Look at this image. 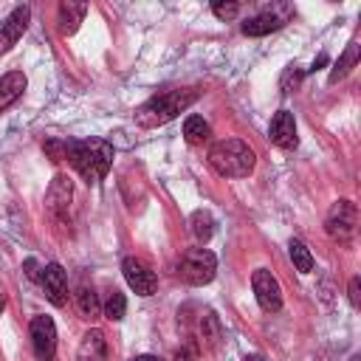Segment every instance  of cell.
<instances>
[{
  "label": "cell",
  "instance_id": "83f0119b",
  "mask_svg": "<svg viewBox=\"0 0 361 361\" xmlns=\"http://www.w3.org/2000/svg\"><path fill=\"white\" fill-rule=\"evenodd\" d=\"M347 293H350V305H353V307H358V276H353V279H350Z\"/></svg>",
  "mask_w": 361,
  "mask_h": 361
},
{
  "label": "cell",
  "instance_id": "6da1fadb",
  "mask_svg": "<svg viewBox=\"0 0 361 361\" xmlns=\"http://www.w3.org/2000/svg\"><path fill=\"white\" fill-rule=\"evenodd\" d=\"M113 144L104 141V138H82V141H68V161L71 166L87 180V183H99L110 164H113Z\"/></svg>",
  "mask_w": 361,
  "mask_h": 361
},
{
  "label": "cell",
  "instance_id": "7a4b0ae2",
  "mask_svg": "<svg viewBox=\"0 0 361 361\" xmlns=\"http://www.w3.org/2000/svg\"><path fill=\"white\" fill-rule=\"evenodd\" d=\"M195 99H197V90H166V93H158V96L147 99L135 110V124L144 127V130L161 127V124L172 121L175 116H180Z\"/></svg>",
  "mask_w": 361,
  "mask_h": 361
},
{
  "label": "cell",
  "instance_id": "484cf974",
  "mask_svg": "<svg viewBox=\"0 0 361 361\" xmlns=\"http://www.w3.org/2000/svg\"><path fill=\"white\" fill-rule=\"evenodd\" d=\"M172 361H197V350H195L192 344H189V347H180Z\"/></svg>",
  "mask_w": 361,
  "mask_h": 361
},
{
  "label": "cell",
  "instance_id": "9c48e42d",
  "mask_svg": "<svg viewBox=\"0 0 361 361\" xmlns=\"http://www.w3.org/2000/svg\"><path fill=\"white\" fill-rule=\"evenodd\" d=\"M121 274H124L127 285H130L138 296H152L155 288H158V279H155V274L149 271V265H144V262L135 259V257H127V259L121 262Z\"/></svg>",
  "mask_w": 361,
  "mask_h": 361
},
{
  "label": "cell",
  "instance_id": "2e32d148",
  "mask_svg": "<svg viewBox=\"0 0 361 361\" xmlns=\"http://www.w3.org/2000/svg\"><path fill=\"white\" fill-rule=\"evenodd\" d=\"M87 14V3H59L56 8V23H59V31L62 34H73L79 28V23L85 20Z\"/></svg>",
  "mask_w": 361,
  "mask_h": 361
},
{
  "label": "cell",
  "instance_id": "4dcf8cb0",
  "mask_svg": "<svg viewBox=\"0 0 361 361\" xmlns=\"http://www.w3.org/2000/svg\"><path fill=\"white\" fill-rule=\"evenodd\" d=\"M243 361H265V358H262V355H245Z\"/></svg>",
  "mask_w": 361,
  "mask_h": 361
},
{
  "label": "cell",
  "instance_id": "7c38bea8",
  "mask_svg": "<svg viewBox=\"0 0 361 361\" xmlns=\"http://www.w3.org/2000/svg\"><path fill=\"white\" fill-rule=\"evenodd\" d=\"M268 135L271 141L279 147V149H293L296 147V118L290 110H279L274 118H271V127H268Z\"/></svg>",
  "mask_w": 361,
  "mask_h": 361
},
{
  "label": "cell",
  "instance_id": "30bf717a",
  "mask_svg": "<svg viewBox=\"0 0 361 361\" xmlns=\"http://www.w3.org/2000/svg\"><path fill=\"white\" fill-rule=\"evenodd\" d=\"M39 285H42V290H45V296H48L51 305L62 307V305L68 302V276H65V271H62L59 262H48V265L42 268Z\"/></svg>",
  "mask_w": 361,
  "mask_h": 361
},
{
  "label": "cell",
  "instance_id": "44dd1931",
  "mask_svg": "<svg viewBox=\"0 0 361 361\" xmlns=\"http://www.w3.org/2000/svg\"><path fill=\"white\" fill-rule=\"evenodd\" d=\"M76 305H79V313H82L85 319L96 316V313H99V299H96V290H93V288H87V285H82V288L76 290Z\"/></svg>",
  "mask_w": 361,
  "mask_h": 361
},
{
  "label": "cell",
  "instance_id": "7402d4cb",
  "mask_svg": "<svg viewBox=\"0 0 361 361\" xmlns=\"http://www.w3.org/2000/svg\"><path fill=\"white\" fill-rule=\"evenodd\" d=\"M124 310H127L124 293L110 290V296H107V302H104V316H107L110 322H118V319H124Z\"/></svg>",
  "mask_w": 361,
  "mask_h": 361
},
{
  "label": "cell",
  "instance_id": "603a6c76",
  "mask_svg": "<svg viewBox=\"0 0 361 361\" xmlns=\"http://www.w3.org/2000/svg\"><path fill=\"white\" fill-rule=\"evenodd\" d=\"M200 330H203V338H206L209 344H214V341L220 338V324H217V319H214L212 310H206V316L200 319Z\"/></svg>",
  "mask_w": 361,
  "mask_h": 361
},
{
  "label": "cell",
  "instance_id": "cb8c5ba5",
  "mask_svg": "<svg viewBox=\"0 0 361 361\" xmlns=\"http://www.w3.org/2000/svg\"><path fill=\"white\" fill-rule=\"evenodd\" d=\"M42 149L51 155V161H65V155H68V141H56V138H48V141L42 144Z\"/></svg>",
  "mask_w": 361,
  "mask_h": 361
},
{
  "label": "cell",
  "instance_id": "52a82bcc",
  "mask_svg": "<svg viewBox=\"0 0 361 361\" xmlns=\"http://www.w3.org/2000/svg\"><path fill=\"white\" fill-rule=\"evenodd\" d=\"M31 350L39 361H51L56 353V327L51 316H34L31 319Z\"/></svg>",
  "mask_w": 361,
  "mask_h": 361
},
{
  "label": "cell",
  "instance_id": "277c9868",
  "mask_svg": "<svg viewBox=\"0 0 361 361\" xmlns=\"http://www.w3.org/2000/svg\"><path fill=\"white\" fill-rule=\"evenodd\" d=\"M217 271V257L209 248H189L178 262V276L186 285H209Z\"/></svg>",
  "mask_w": 361,
  "mask_h": 361
},
{
  "label": "cell",
  "instance_id": "f546056e",
  "mask_svg": "<svg viewBox=\"0 0 361 361\" xmlns=\"http://www.w3.org/2000/svg\"><path fill=\"white\" fill-rule=\"evenodd\" d=\"M133 361H161V358H155V355H135Z\"/></svg>",
  "mask_w": 361,
  "mask_h": 361
},
{
  "label": "cell",
  "instance_id": "8992f818",
  "mask_svg": "<svg viewBox=\"0 0 361 361\" xmlns=\"http://www.w3.org/2000/svg\"><path fill=\"white\" fill-rule=\"evenodd\" d=\"M251 288H254V296L259 302V307L265 313H276L282 307V288H279V279L268 271V268H257L254 276H251Z\"/></svg>",
  "mask_w": 361,
  "mask_h": 361
},
{
  "label": "cell",
  "instance_id": "5b68a950",
  "mask_svg": "<svg viewBox=\"0 0 361 361\" xmlns=\"http://www.w3.org/2000/svg\"><path fill=\"white\" fill-rule=\"evenodd\" d=\"M355 223H358V212H355V203L353 200H336L327 212V220H324V231L338 240V243H353L355 237Z\"/></svg>",
  "mask_w": 361,
  "mask_h": 361
},
{
  "label": "cell",
  "instance_id": "ffe728a7",
  "mask_svg": "<svg viewBox=\"0 0 361 361\" xmlns=\"http://www.w3.org/2000/svg\"><path fill=\"white\" fill-rule=\"evenodd\" d=\"M288 254H290V262L299 274H310L313 271V254L307 251V245L302 240H290L288 243Z\"/></svg>",
  "mask_w": 361,
  "mask_h": 361
},
{
  "label": "cell",
  "instance_id": "3957f363",
  "mask_svg": "<svg viewBox=\"0 0 361 361\" xmlns=\"http://www.w3.org/2000/svg\"><path fill=\"white\" fill-rule=\"evenodd\" d=\"M254 164H257L254 149L240 138L214 141L209 149V166L223 178H245L251 175Z\"/></svg>",
  "mask_w": 361,
  "mask_h": 361
},
{
  "label": "cell",
  "instance_id": "9a60e30c",
  "mask_svg": "<svg viewBox=\"0 0 361 361\" xmlns=\"http://www.w3.org/2000/svg\"><path fill=\"white\" fill-rule=\"evenodd\" d=\"M25 85H28V79L23 71H8L6 76H0V113L8 110L23 96Z\"/></svg>",
  "mask_w": 361,
  "mask_h": 361
},
{
  "label": "cell",
  "instance_id": "e0dca14e",
  "mask_svg": "<svg viewBox=\"0 0 361 361\" xmlns=\"http://www.w3.org/2000/svg\"><path fill=\"white\" fill-rule=\"evenodd\" d=\"M209 135H212V127H209V121H206L203 116H186V121H183V138H186L192 147L206 144Z\"/></svg>",
  "mask_w": 361,
  "mask_h": 361
},
{
  "label": "cell",
  "instance_id": "d4e9b609",
  "mask_svg": "<svg viewBox=\"0 0 361 361\" xmlns=\"http://www.w3.org/2000/svg\"><path fill=\"white\" fill-rule=\"evenodd\" d=\"M212 11L220 20H234L240 14V3H212Z\"/></svg>",
  "mask_w": 361,
  "mask_h": 361
},
{
  "label": "cell",
  "instance_id": "4316f807",
  "mask_svg": "<svg viewBox=\"0 0 361 361\" xmlns=\"http://www.w3.org/2000/svg\"><path fill=\"white\" fill-rule=\"evenodd\" d=\"M25 276H28V279H34V282H39V276H42V271H39V265H37V259H25Z\"/></svg>",
  "mask_w": 361,
  "mask_h": 361
},
{
  "label": "cell",
  "instance_id": "f1b7e54d",
  "mask_svg": "<svg viewBox=\"0 0 361 361\" xmlns=\"http://www.w3.org/2000/svg\"><path fill=\"white\" fill-rule=\"evenodd\" d=\"M299 79H302V73H293V71H288V73H285V79H282V90L288 93L290 82H293V87H296V85H299Z\"/></svg>",
  "mask_w": 361,
  "mask_h": 361
},
{
  "label": "cell",
  "instance_id": "d6986e66",
  "mask_svg": "<svg viewBox=\"0 0 361 361\" xmlns=\"http://www.w3.org/2000/svg\"><path fill=\"white\" fill-rule=\"evenodd\" d=\"M189 226H192V234H195V240H200V243H206V240L214 234V217H212L206 209H197V212H192V217H189Z\"/></svg>",
  "mask_w": 361,
  "mask_h": 361
},
{
  "label": "cell",
  "instance_id": "ac0fdd59",
  "mask_svg": "<svg viewBox=\"0 0 361 361\" xmlns=\"http://www.w3.org/2000/svg\"><path fill=\"white\" fill-rule=\"evenodd\" d=\"M358 51H361V45L353 39V42L347 45V51L338 56V62L333 65V71H330V85H336L338 79H344V76L355 68V62H358Z\"/></svg>",
  "mask_w": 361,
  "mask_h": 361
},
{
  "label": "cell",
  "instance_id": "d6a6232c",
  "mask_svg": "<svg viewBox=\"0 0 361 361\" xmlns=\"http://www.w3.org/2000/svg\"><path fill=\"white\" fill-rule=\"evenodd\" d=\"M350 361H361V358H358V355H353V358H350Z\"/></svg>",
  "mask_w": 361,
  "mask_h": 361
},
{
  "label": "cell",
  "instance_id": "8fae6325",
  "mask_svg": "<svg viewBox=\"0 0 361 361\" xmlns=\"http://www.w3.org/2000/svg\"><path fill=\"white\" fill-rule=\"evenodd\" d=\"M28 20H31V8L28 6H17L8 17H6V23H0V56L6 54V51H11V45H17V39L25 34V28H28Z\"/></svg>",
  "mask_w": 361,
  "mask_h": 361
},
{
  "label": "cell",
  "instance_id": "4fadbf2b",
  "mask_svg": "<svg viewBox=\"0 0 361 361\" xmlns=\"http://www.w3.org/2000/svg\"><path fill=\"white\" fill-rule=\"evenodd\" d=\"M71 197H73V186L65 175H56L51 189H48V212L56 217V220H65L68 217V209H71Z\"/></svg>",
  "mask_w": 361,
  "mask_h": 361
},
{
  "label": "cell",
  "instance_id": "ba28073f",
  "mask_svg": "<svg viewBox=\"0 0 361 361\" xmlns=\"http://www.w3.org/2000/svg\"><path fill=\"white\" fill-rule=\"evenodd\" d=\"M288 17H290V8L288 6H274V8H265V11L254 14V17H248L240 28H243L245 37H265V34L282 28Z\"/></svg>",
  "mask_w": 361,
  "mask_h": 361
},
{
  "label": "cell",
  "instance_id": "1f68e13d",
  "mask_svg": "<svg viewBox=\"0 0 361 361\" xmlns=\"http://www.w3.org/2000/svg\"><path fill=\"white\" fill-rule=\"evenodd\" d=\"M3 310H6V296L0 293V316H3Z\"/></svg>",
  "mask_w": 361,
  "mask_h": 361
},
{
  "label": "cell",
  "instance_id": "5bb4252c",
  "mask_svg": "<svg viewBox=\"0 0 361 361\" xmlns=\"http://www.w3.org/2000/svg\"><path fill=\"white\" fill-rule=\"evenodd\" d=\"M76 361H107V338L102 330H87L79 341L76 350Z\"/></svg>",
  "mask_w": 361,
  "mask_h": 361
}]
</instances>
